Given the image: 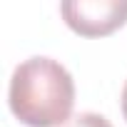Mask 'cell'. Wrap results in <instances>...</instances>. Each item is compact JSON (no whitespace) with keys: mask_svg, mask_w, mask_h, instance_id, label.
I'll list each match as a JSON object with an SVG mask.
<instances>
[{"mask_svg":"<svg viewBox=\"0 0 127 127\" xmlns=\"http://www.w3.org/2000/svg\"><path fill=\"white\" fill-rule=\"evenodd\" d=\"M8 102L13 115L28 127L67 125L75 105L72 75L52 57H30L10 77Z\"/></svg>","mask_w":127,"mask_h":127,"instance_id":"cell-1","label":"cell"},{"mask_svg":"<svg viewBox=\"0 0 127 127\" xmlns=\"http://www.w3.org/2000/svg\"><path fill=\"white\" fill-rule=\"evenodd\" d=\"M60 13L77 35L102 37L127 23V0H65Z\"/></svg>","mask_w":127,"mask_h":127,"instance_id":"cell-2","label":"cell"},{"mask_svg":"<svg viewBox=\"0 0 127 127\" xmlns=\"http://www.w3.org/2000/svg\"><path fill=\"white\" fill-rule=\"evenodd\" d=\"M65 127H112V125H110L107 117H102V115H97V112H80V115H75Z\"/></svg>","mask_w":127,"mask_h":127,"instance_id":"cell-3","label":"cell"},{"mask_svg":"<svg viewBox=\"0 0 127 127\" xmlns=\"http://www.w3.org/2000/svg\"><path fill=\"white\" fill-rule=\"evenodd\" d=\"M122 115H125V120H127V82H125V87H122Z\"/></svg>","mask_w":127,"mask_h":127,"instance_id":"cell-4","label":"cell"}]
</instances>
